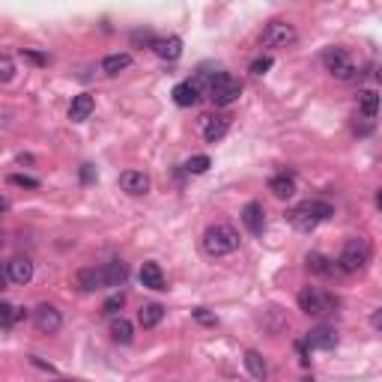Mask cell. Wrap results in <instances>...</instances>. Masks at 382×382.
Returning <instances> with one entry per match:
<instances>
[{"label": "cell", "mask_w": 382, "mask_h": 382, "mask_svg": "<svg viewBox=\"0 0 382 382\" xmlns=\"http://www.w3.org/2000/svg\"><path fill=\"white\" fill-rule=\"evenodd\" d=\"M332 215H334V206L325 203V200H302V203H296L293 209H287V221L293 224L299 233L316 230V227Z\"/></svg>", "instance_id": "obj_1"}, {"label": "cell", "mask_w": 382, "mask_h": 382, "mask_svg": "<svg viewBox=\"0 0 382 382\" xmlns=\"http://www.w3.org/2000/svg\"><path fill=\"white\" fill-rule=\"evenodd\" d=\"M239 245H242V239L233 224L218 221L212 227H206V233H203V251L209 257H227V254L239 251Z\"/></svg>", "instance_id": "obj_2"}, {"label": "cell", "mask_w": 382, "mask_h": 382, "mask_svg": "<svg viewBox=\"0 0 382 382\" xmlns=\"http://www.w3.org/2000/svg\"><path fill=\"white\" fill-rule=\"evenodd\" d=\"M299 308H302L308 316H325V314H334L338 299L329 296L320 287H302L299 290Z\"/></svg>", "instance_id": "obj_3"}, {"label": "cell", "mask_w": 382, "mask_h": 382, "mask_svg": "<svg viewBox=\"0 0 382 382\" xmlns=\"http://www.w3.org/2000/svg\"><path fill=\"white\" fill-rule=\"evenodd\" d=\"M368 263H370V245L365 239H350L338 257V269L347 272V275H356V272L368 269Z\"/></svg>", "instance_id": "obj_4"}, {"label": "cell", "mask_w": 382, "mask_h": 382, "mask_svg": "<svg viewBox=\"0 0 382 382\" xmlns=\"http://www.w3.org/2000/svg\"><path fill=\"white\" fill-rule=\"evenodd\" d=\"M242 96V81L233 78V75H215L212 84H209V99L218 105V108H230L236 99Z\"/></svg>", "instance_id": "obj_5"}, {"label": "cell", "mask_w": 382, "mask_h": 382, "mask_svg": "<svg viewBox=\"0 0 382 382\" xmlns=\"http://www.w3.org/2000/svg\"><path fill=\"white\" fill-rule=\"evenodd\" d=\"M323 66H325V72H332L338 81H352V78H356V63H352L350 51L338 48V45L323 51Z\"/></svg>", "instance_id": "obj_6"}, {"label": "cell", "mask_w": 382, "mask_h": 382, "mask_svg": "<svg viewBox=\"0 0 382 382\" xmlns=\"http://www.w3.org/2000/svg\"><path fill=\"white\" fill-rule=\"evenodd\" d=\"M296 39H299V33L290 21H272L266 30H263L260 45L263 48H290V45H296Z\"/></svg>", "instance_id": "obj_7"}, {"label": "cell", "mask_w": 382, "mask_h": 382, "mask_svg": "<svg viewBox=\"0 0 382 382\" xmlns=\"http://www.w3.org/2000/svg\"><path fill=\"white\" fill-rule=\"evenodd\" d=\"M33 325L39 334H57L60 325H63V314L57 311L54 305H36L33 308Z\"/></svg>", "instance_id": "obj_8"}, {"label": "cell", "mask_w": 382, "mask_h": 382, "mask_svg": "<svg viewBox=\"0 0 382 382\" xmlns=\"http://www.w3.org/2000/svg\"><path fill=\"white\" fill-rule=\"evenodd\" d=\"M305 347L311 350H334L338 347V332L332 329V325H316L305 334Z\"/></svg>", "instance_id": "obj_9"}, {"label": "cell", "mask_w": 382, "mask_h": 382, "mask_svg": "<svg viewBox=\"0 0 382 382\" xmlns=\"http://www.w3.org/2000/svg\"><path fill=\"white\" fill-rule=\"evenodd\" d=\"M6 275H9V284H18V287L30 284V281H33V263L27 260V257L9 260L6 263Z\"/></svg>", "instance_id": "obj_10"}, {"label": "cell", "mask_w": 382, "mask_h": 382, "mask_svg": "<svg viewBox=\"0 0 382 382\" xmlns=\"http://www.w3.org/2000/svg\"><path fill=\"white\" fill-rule=\"evenodd\" d=\"M120 188L125 191V194H147L150 191V177L143 174V170H125V174H120Z\"/></svg>", "instance_id": "obj_11"}, {"label": "cell", "mask_w": 382, "mask_h": 382, "mask_svg": "<svg viewBox=\"0 0 382 382\" xmlns=\"http://www.w3.org/2000/svg\"><path fill=\"white\" fill-rule=\"evenodd\" d=\"M227 132H230V117H227V114L206 117V123H203V141L206 143H218Z\"/></svg>", "instance_id": "obj_12"}, {"label": "cell", "mask_w": 382, "mask_h": 382, "mask_svg": "<svg viewBox=\"0 0 382 382\" xmlns=\"http://www.w3.org/2000/svg\"><path fill=\"white\" fill-rule=\"evenodd\" d=\"M152 51L159 54L161 60H179V54H183V39L179 36H161V39H152V45H150Z\"/></svg>", "instance_id": "obj_13"}, {"label": "cell", "mask_w": 382, "mask_h": 382, "mask_svg": "<svg viewBox=\"0 0 382 382\" xmlns=\"http://www.w3.org/2000/svg\"><path fill=\"white\" fill-rule=\"evenodd\" d=\"M305 269L311 272V275H323V278H332L334 272H338V263L334 260H329L325 254H320V251H311L305 257Z\"/></svg>", "instance_id": "obj_14"}, {"label": "cell", "mask_w": 382, "mask_h": 382, "mask_svg": "<svg viewBox=\"0 0 382 382\" xmlns=\"http://www.w3.org/2000/svg\"><path fill=\"white\" fill-rule=\"evenodd\" d=\"M242 224L248 227V233H254V236L263 233V227H266V215H263V206L257 203V200L245 203V209H242Z\"/></svg>", "instance_id": "obj_15"}, {"label": "cell", "mask_w": 382, "mask_h": 382, "mask_svg": "<svg viewBox=\"0 0 382 382\" xmlns=\"http://www.w3.org/2000/svg\"><path fill=\"white\" fill-rule=\"evenodd\" d=\"M75 281H78L81 293H96V290L105 287V275H102V269H96V266L81 269L78 275H75Z\"/></svg>", "instance_id": "obj_16"}, {"label": "cell", "mask_w": 382, "mask_h": 382, "mask_svg": "<svg viewBox=\"0 0 382 382\" xmlns=\"http://www.w3.org/2000/svg\"><path fill=\"white\" fill-rule=\"evenodd\" d=\"M141 284L147 287V290H168V284H165V272H161V266L159 263H143L141 266Z\"/></svg>", "instance_id": "obj_17"}, {"label": "cell", "mask_w": 382, "mask_h": 382, "mask_svg": "<svg viewBox=\"0 0 382 382\" xmlns=\"http://www.w3.org/2000/svg\"><path fill=\"white\" fill-rule=\"evenodd\" d=\"M93 108H96V102H93V96H90V93L75 96V99H72V105H69V120L72 123H84L87 117L93 114Z\"/></svg>", "instance_id": "obj_18"}, {"label": "cell", "mask_w": 382, "mask_h": 382, "mask_svg": "<svg viewBox=\"0 0 382 382\" xmlns=\"http://www.w3.org/2000/svg\"><path fill=\"white\" fill-rule=\"evenodd\" d=\"M269 191H272L275 197H281V200L293 197V194H296V177H293V174H278V177H272V179H269Z\"/></svg>", "instance_id": "obj_19"}, {"label": "cell", "mask_w": 382, "mask_h": 382, "mask_svg": "<svg viewBox=\"0 0 382 382\" xmlns=\"http://www.w3.org/2000/svg\"><path fill=\"white\" fill-rule=\"evenodd\" d=\"M132 66V54H125V51H117V54H108V57L102 60V72L105 75H120V72H125Z\"/></svg>", "instance_id": "obj_20"}, {"label": "cell", "mask_w": 382, "mask_h": 382, "mask_svg": "<svg viewBox=\"0 0 382 382\" xmlns=\"http://www.w3.org/2000/svg\"><path fill=\"white\" fill-rule=\"evenodd\" d=\"M197 99H200V90H197V84H191V81H183V84L174 87V102H177L179 108L197 105Z\"/></svg>", "instance_id": "obj_21"}, {"label": "cell", "mask_w": 382, "mask_h": 382, "mask_svg": "<svg viewBox=\"0 0 382 382\" xmlns=\"http://www.w3.org/2000/svg\"><path fill=\"white\" fill-rule=\"evenodd\" d=\"M102 275H105V287H120L125 275H129V266L123 260H111L108 266H102Z\"/></svg>", "instance_id": "obj_22"}, {"label": "cell", "mask_w": 382, "mask_h": 382, "mask_svg": "<svg viewBox=\"0 0 382 382\" xmlns=\"http://www.w3.org/2000/svg\"><path fill=\"white\" fill-rule=\"evenodd\" d=\"M165 320V308L156 305V302H150V305H143L141 308V314H138V323L143 325V329H156V325Z\"/></svg>", "instance_id": "obj_23"}, {"label": "cell", "mask_w": 382, "mask_h": 382, "mask_svg": "<svg viewBox=\"0 0 382 382\" xmlns=\"http://www.w3.org/2000/svg\"><path fill=\"white\" fill-rule=\"evenodd\" d=\"M111 338L117 343H132L134 329H132V323L125 320V316H114V320H111Z\"/></svg>", "instance_id": "obj_24"}, {"label": "cell", "mask_w": 382, "mask_h": 382, "mask_svg": "<svg viewBox=\"0 0 382 382\" xmlns=\"http://www.w3.org/2000/svg\"><path fill=\"white\" fill-rule=\"evenodd\" d=\"M245 368H248V374H251L254 379H266V374H269L266 361H263V356H260L257 350H248V352H245Z\"/></svg>", "instance_id": "obj_25"}, {"label": "cell", "mask_w": 382, "mask_h": 382, "mask_svg": "<svg viewBox=\"0 0 382 382\" xmlns=\"http://www.w3.org/2000/svg\"><path fill=\"white\" fill-rule=\"evenodd\" d=\"M359 108L368 120H376V111H379V96L376 90H361L359 93Z\"/></svg>", "instance_id": "obj_26"}, {"label": "cell", "mask_w": 382, "mask_h": 382, "mask_svg": "<svg viewBox=\"0 0 382 382\" xmlns=\"http://www.w3.org/2000/svg\"><path fill=\"white\" fill-rule=\"evenodd\" d=\"M15 78V60L9 54H0V84H9Z\"/></svg>", "instance_id": "obj_27"}, {"label": "cell", "mask_w": 382, "mask_h": 382, "mask_svg": "<svg viewBox=\"0 0 382 382\" xmlns=\"http://www.w3.org/2000/svg\"><path fill=\"white\" fill-rule=\"evenodd\" d=\"M125 305V293H123V290H120V293H114L111 299H108V302L102 305V314H108V316H114L117 311H120V308Z\"/></svg>", "instance_id": "obj_28"}, {"label": "cell", "mask_w": 382, "mask_h": 382, "mask_svg": "<svg viewBox=\"0 0 382 382\" xmlns=\"http://www.w3.org/2000/svg\"><path fill=\"white\" fill-rule=\"evenodd\" d=\"M209 165H212V161H209V156H194V159H188L185 170H188V174H206Z\"/></svg>", "instance_id": "obj_29"}, {"label": "cell", "mask_w": 382, "mask_h": 382, "mask_svg": "<svg viewBox=\"0 0 382 382\" xmlns=\"http://www.w3.org/2000/svg\"><path fill=\"white\" fill-rule=\"evenodd\" d=\"M9 183H12V185H21V188H39V179L24 177V174H12V177H9Z\"/></svg>", "instance_id": "obj_30"}, {"label": "cell", "mask_w": 382, "mask_h": 382, "mask_svg": "<svg viewBox=\"0 0 382 382\" xmlns=\"http://www.w3.org/2000/svg\"><path fill=\"white\" fill-rule=\"evenodd\" d=\"M269 69H272V57H257L251 63V75H266Z\"/></svg>", "instance_id": "obj_31"}, {"label": "cell", "mask_w": 382, "mask_h": 382, "mask_svg": "<svg viewBox=\"0 0 382 382\" xmlns=\"http://www.w3.org/2000/svg\"><path fill=\"white\" fill-rule=\"evenodd\" d=\"M194 320H197V323H203V325H215V323H218V316H215V314H209L206 308H197V311H194Z\"/></svg>", "instance_id": "obj_32"}, {"label": "cell", "mask_w": 382, "mask_h": 382, "mask_svg": "<svg viewBox=\"0 0 382 382\" xmlns=\"http://www.w3.org/2000/svg\"><path fill=\"white\" fill-rule=\"evenodd\" d=\"M370 325H374V332H379V329H382V308H376V311L370 314Z\"/></svg>", "instance_id": "obj_33"}, {"label": "cell", "mask_w": 382, "mask_h": 382, "mask_svg": "<svg viewBox=\"0 0 382 382\" xmlns=\"http://www.w3.org/2000/svg\"><path fill=\"white\" fill-rule=\"evenodd\" d=\"M9 284V275H6V266H0V290H6Z\"/></svg>", "instance_id": "obj_34"}, {"label": "cell", "mask_w": 382, "mask_h": 382, "mask_svg": "<svg viewBox=\"0 0 382 382\" xmlns=\"http://www.w3.org/2000/svg\"><path fill=\"white\" fill-rule=\"evenodd\" d=\"M27 54V57H30L33 63H45V57H42V54H33V51H24Z\"/></svg>", "instance_id": "obj_35"}, {"label": "cell", "mask_w": 382, "mask_h": 382, "mask_svg": "<svg viewBox=\"0 0 382 382\" xmlns=\"http://www.w3.org/2000/svg\"><path fill=\"white\" fill-rule=\"evenodd\" d=\"M0 248H3V233H0Z\"/></svg>", "instance_id": "obj_36"}, {"label": "cell", "mask_w": 382, "mask_h": 382, "mask_svg": "<svg viewBox=\"0 0 382 382\" xmlns=\"http://www.w3.org/2000/svg\"><path fill=\"white\" fill-rule=\"evenodd\" d=\"M302 382H314V379H302Z\"/></svg>", "instance_id": "obj_37"}, {"label": "cell", "mask_w": 382, "mask_h": 382, "mask_svg": "<svg viewBox=\"0 0 382 382\" xmlns=\"http://www.w3.org/2000/svg\"><path fill=\"white\" fill-rule=\"evenodd\" d=\"M60 382H69V379H60Z\"/></svg>", "instance_id": "obj_38"}, {"label": "cell", "mask_w": 382, "mask_h": 382, "mask_svg": "<svg viewBox=\"0 0 382 382\" xmlns=\"http://www.w3.org/2000/svg\"><path fill=\"white\" fill-rule=\"evenodd\" d=\"M0 125H3V120H0Z\"/></svg>", "instance_id": "obj_39"}]
</instances>
